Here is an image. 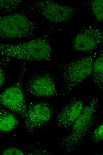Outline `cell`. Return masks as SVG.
<instances>
[{
  "label": "cell",
  "mask_w": 103,
  "mask_h": 155,
  "mask_svg": "<svg viewBox=\"0 0 103 155\" xmlns=\"http://www.w3.org/2000/svg\"><path fill=\"white\" fill-rule=\"evenodd\" d=\"M2 154L4 155H23L24 152L20 149L15 147H10L5 149Z\"/></svg>",
  "instance_id": "obj_16"
},
{
  "label": "cell",
  "mask_w": 103,
  "mask_h": 155,
  "mask_svg": "<svg viewBox=\"0 0 103 155\" xmlns=\"http://www.w3.org/2000/svg\"><path fill=\"white\" fill-rule=\"evenodd\" d=\"M103 39L101 29L89 26L81 30L75 35L72 41L71 48L76 52L91 51L102 44Z\"/></svg>",
  "instance_id": "obj_9"
},
{
  "label": "cell",
  "mask_w": 103,
  "mask_h": 155,
  "mask_svg": "<svg viewBox=\"0 0 103 155\" xmlns=\"http://www.w3.org/2000/svg\"><path fill=\"white\" fill-rule=\"evenodd\" d=\"M39 13L50 22L59 23L67 21L78 13L81 8L62 5L52 0L37 1L28 7Z\"/></svg>",
  "instance_id": "obj_6"
},
{
  "label": "cell",
  "mask_w": 103,
  "mask_h": 155,
  "mask_svg": "<svg viewBox=\"0 0 103 155\" xmlns=\"http://www.w3.org/2000/svg\"><path fill=\"white\" fill-rule=\"evenodd\" d=\"M84 101L80 97L73 98L59 111L56 118L58 125L69 130L78 117L84 107Z\"/></svg>",
  "instance_id": "obj_10"
},
{
  "label": "cell",
  "mask_w": 103,
  "mask_h": 155,
  "mask_svg": "<svg viewBox=\"0 0 103 155\" xmlns=\"http://www.w3.org/2000/svg\"><path fill=\"white\" fill-rule=\"evenodd\" d=\"M102 52L95 60L90 75L92 82L102 92L103 90V57Z\"/></svg>",
  "instance_id": "obj_12"
},
{
  "label": "cell",
  "mask_w": 103,
  "mask_h": 155,
  "mask_svg": "<svg viewBox=\"0 0 103 155\" xmlns=\"http://www.w3.org/2000/svg\"><path fill=\"white\" fill-rule=\"evenodd\" d=\"M97 51L57 65L62 78L64 90L62 97L66 96L90 76L94 62L100 51Z\"/></svg>",
  "instance_id": "obj_3"
},
{
  "label": "cell",
  "mask_w": 103,
  "mask_h": 155,
  "mask_svg": "<svg viewBox=\"0 0 103 155\" xmlns=\"http://www.w3.org/2000/svg\"><path fill=\"white\" fill-rule=\"evenodd\" d=\"M23 4L20 0H0V11L9 13L18 9Z\"/></svg>",
  "instance_id": "obj_14"
},
{
  "label": "cell",
  "mask_w": 103,
  "mask_h": 155,
  "mask_svg": "<svg viewBox=\"0 0 103 155\" xmlns=\"http://www.w3.org/2000/svg\"><path fill=\"white\" fill-rule=\"evenodd\" d=\"M36 27L25 15L14 13L0 16V38L14 39L32 38Z\"/></svg>",
  "instance_id": "obj_4"
},
{
  "label": "cell",
  "mask_w": 103,
  "mask_h": 155,
  "mask_svg": "<svg viewBox=\"0 0 103 155\" xmlns=\"http://www.w3.org/2000/svg\"><path fill=\"white\" fill-rule=\"evenodd\" d=\"M90 140L94 145L101 143L103 139V124L102 123L96 127L90 136Z\"/></svg>",
  "instance_id": "obj_15"
},
{
  "label": "cell",
  "mask_w": 103,
  "mask_h": 155,
  "mask_svg": "<svg viewBox=\"0 0 103 155\" xmlns=\"http://www.w3.org/2000/svg\"><path fill=\"white\" fill-rule=\"evenodd\" d=\"M18 122L14 114L0 106V132L7 133L12 131Z\"/></svg>",
  "instance_id": "obj_11"
},
{
  "label": "cell",
  "mask_w": 103,
  "mask_h": 155,
  "mask_svg": "<svg viewBox=\"0 0 103 155\" xmlns=\"http://www.w3.org/2000/svg\"><path fill=\"white\" fill-rule=\"evenodd\" d=\"M27 106L25 118V128L27 132L33 133L39 130L46 124L52 117L53 110L46 102H31Z\"/></svg>",
  "instance_id": "obj_7"
},
{
  "label": "cell",
  "mask_w": 103,
  "mask_h": 155,
  "mask_svg": "<svg viewBox=\"0 0 103 155\" xmlns=\"http://www.w3.org/2000/svg\"><path fill=\"white\" fill-rule=\"evenodd\" d=\"M24 66L15 83L0 94V106L26 117L27 106L22 87V80L26 71Z\"/></svg>",
  "instance_id": "obj_5"
},
{
  "label": "cell",
  "mask_w": 103,
  "mask_h": 155,
  "mask_svg": "<svg viewBox=\"0 0 103 155\" xmlns=\"http://www.w3.org/2000/svg\"><path fill=\"white\" fill-rule=\"evenodd\" d=\"M3 63V61L0 60V89L3 85L5 78V73L1 66Z\"/></svg>",
  "instance_id": "obj_17"
},
{
  "label": "cell",
  "mask_w": 103,
  "mask_h": 155,
  "mask_svg": "<svg viewBox=\"0 0 103 155\" xmlns=\"http://www.w3.org/2000/svg\"><path fill=\"white\" fill-rule=\"evenodd\" d=\"M94 95L85 106L68 133L59 143L61 147L69 152L80 146L86 136L93 125L98 108L99 99Z\"/></svg>",
  "instance_id": "obj_2"
},
{
  "label": "cell",
  "mask_w": 103,
  "mask_h": 155,
  "mask_svg": "<svg viewBox=\"0 0 103 155\" xmlns=\"http://www.w3.org/2000/svg\"><path fill=\"white\" fill-rule=\"evenodd\" d=\"M96 20L101 22L103 20V1L102 0H94L86 1Z\"/></svg>",
  "instance_id": "obj_13"
},
{
  "label": "cell",
  "mask_w": 103,
  "mask_h": 155,
  "mask_svg": "<svg viewBox=\"0 0 103 155\" xmlns=\"http://www.w3.org/2000/svg\"><path fill=\"white\" fill-rule=\"evenodd\" d=\"M0 55L29 61H45L51 59L52 50L49 42L39 37L16 44L0 42Z\"/></svg>",
  "instance_id": "obj_1"
},
{
  "label": "cell",
  "mask_w": 103,
  "mask_h": 155,
  "mask_svg": "<svg viewBox=\"0 0 103 155\" xmlns=\"http://www.w3.org/2000/svg\"><path fill=\"white\" fill-rule=\"evenodd\" d=\"M25 89L31 95L38 97L59 95L53 77L47 71H41L33 75L28 81Z\"/></svg>",
  "instance_id": "obj_8"
}]
</instances>
